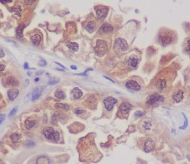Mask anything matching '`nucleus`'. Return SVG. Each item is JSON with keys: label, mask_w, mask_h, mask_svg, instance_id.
<instances>
[{"label": "nucleus", "mask_w": 190, "mask_h": 164, "mask_svg": "<svg viewBox=\"0 0 190 164\" xmlns=\"http://www.w3.org/2000/svg\"><path fill=\"white\" fill-rule=\"evenodd\" d=\"M157 88L159 90L162 91L166 86V81L165 80H159L157 82Z\"/></svg>", "instance_id": "b1692460"}, {"label": "nucleus", "mask_w": 190, "mask_h": 164, "mask_svg": "<svg viewBox=\"0 0 190 164\" xmlns=\"http://www.w3.org/2000/svg\"><path fill=\"white\" fill-rule=\"evenodd\" d=\"M95 51L97 55L99 57L103 56L108 52L107 43L105 41L101 40V39L97 41L96 46L95 47Z\"/></svg>", "instance_id": "f03ea898"}, {"label": "nucleus", "mask_w": 190, "mask_h": 164, "mask_svg": "<svg viewBox=\"0 0 190 164\" xmlns=\"http://www.w3.org/2000/svg\"><path fill=\"white\" fill-rule=\"evenodd\" d=\"M44 89L45 87H41L34 90V91L31 92V95H32L31 100L32 101H35L36 100H37V99H39L41 97V95H42V92H43Z\"/></svg>", "instance_id": "1a4fd4ad"}, {"label": "nucleus", "mask_w": 190, "mask_h": 164, "mask_svg": "<svg viewBox=\"0 0 190 164\" xmlns=\"http://www.w3.org/2000/svg\"><path fill=\"white\" fill-rule=\"evenodd\" d=\"M125 86L127 88L132 90V91H139L141 90V86L136 81H133V80H130V81H127L125 84Z\"/></svg>", "instance_id": "6e6552de"}, {"label": "nucleus", "mask_w": 190, "mask_h": 164, "mask_svg": "<svg viewBox=\"0 0 190 164\" xmlns=\"http://www.w3.org/2000/svg\"><path fill=\"white\" fill-rule=\"evenodd\" d=\"M108 12V8L105 7H100L97 10V17L99 20H103L106 17Z\"/></svg>", "instance_id": "423d86ee"}, {"label": "nucleus", "mask_w": 190, "mask_h": 164, "mask_svg": "<svg viewBox=\"0 0 190 164\" xmlns=\"http://www.w3.org/2000/svg\"><path fill=\"white\" fill-rule=\"evenodd\" d=\"M5 65H0V72L3 71L5 69Z\"/></svg>", "instance_id": "58836bf2"}, {"label": "nucleus", "mask_w": 190, "mask_h": 164, "mask_svg": "<svg viewBox=\"0 0 190 164\" xmlns=\"http://www.w3.org/2000/svg\"><path fill=\"white\" fill-rule=\"evenodd\" d=\"M25 28V26H20L17 29V36L19 39H21L23 38V31Z\"/></svg>", "instance_id": "5701e85b"}, {"label": "nucleus", "mask_w": 190, "mask_h": 164, "mask_svg": "<svg viewBox=\"0 0 190 164\" xmlns=\"http://www.w3.org/2000/svg\"><path fill=\"white\" fill-rule=\"evenodd\" d=\"M66 45L71 50H73V51L77 52L78 50L79 45L77 43L75 42H68L66 43Z\"/></svg>", "instance_id": "f3484780"}, {"label": "nucleus", "mask_w": 190, "mask_h": 164, "mask_svg": "<svg viewBox=\"0 0 190 164\" xmlns=\"http://www.w3.org/2000/svg\"><path fill=\"white\" fill-rule=\"evenodd\" d=\"M104 77H105V78H106V79H107V80H109V81H110L113 82V83H114V81H113V80H111V78H109V77H108V76H104Z\"/></svg>", "instance_id": "c03bdc74"}, {"label": "nucleus", "mask_w": 190, "mask_h": 164, "mask_svg": "<svg viewBox=\"0 0 190 164\" xmlns=\"http://www.w3.org/2000/svg\"><path fill=\"white\" fill-rule=\"evenodd\" d=\"M113 31V27L109 24H104L99 29V32L101 34L108 33Z\"/></svg>", "instance_id": "f8f14e48"}, {"label": "nucleus", "mask_w": 190, "mask_h": 164, "mask_svg": "<svg viewBox=\"0 0 190 164\" xmlns=\"http://www.w3.org/2000/svg\"><path fill=\"white\" fill-rule=\"evenodd\" d=\"M36 145V143H35V141H32V140H28L24 143V146L26 147H28V148H30V147H35Z\"/></svg>", "instance_id": "a878e982"}, {"label": "nucleus", "mask_w": 190, "mask_h": 164, "mask_svg": "<svg viewBox=\"0 0 190 164\" xmlns=\"http://www.w3.org/2000/svg\"><path fill=\"white\" fill-rule=\"evenodd\" d=\"M6 82H7L6 83L10 86H16L18 84L17 80L13 77H9L6 80Z\"/></svg>", "instance_id": "393cba45"}, {"label": "nucleus", "mask_w": 190, "mask_h": 164, "mask_svg": "<svg viewBox=\"0 0 190 164\" xmlns=\"http://www.w3.org/2000/svg\"><path fill=\"white\" fill-rule=\"evenodd\" d=\"M46 64H47V63H46V61H45V60L43 59H40V61H39V65H41V66H45Z\"/></svg>", "instance_id": "473e14b6"}, {"label": "nucleus", "mask_w": 190, "mask_h": 164, "mask_svg": "<svg viewBox=\"0 0 190 164\" xmlns=\"http://www.w3.org/2000/svg\"><path fill=\"white\" fill-rule=\"evenodd\" d=\"M138 62H139L138 59L136 58V57H131V58H130L128 61V64H129L131 67H132V68L136 67L138 64Z\"/></svg>", "instance_id": "4be33fe9"}, {"label": "nucleus", "mask_w": 190, "mask_h": 164, "mask_svg": "<svg viewBox=\"0 0 190 164\" xmlns=\"http://www.w3.org/2000/svg\"><path fill=\"white\" fill-rule=\"evenodd\" d=\"M8 96L10 101H13L19 95V90L17 88H11L8 91Z\"/></svg>", "instance_id": "ddd939ff"}, {"label": "nucleus", "mask_w": 190, "mask_h": 164, "mask_svg": "<svg viewBox=\"0 0 190 164\" xmlns=\"http://www.w3.org/2000/svg\"><path fill=\"white\" fill-rule=\"evenodd\" d=\"M72 94L75 99H79L83 95V92L78 88H75L72 91Z\"/></svg>", "instance_id": "dca6fc26"}, {"label": "nucleus", "mask_w": 190, "mask_h": 164, "mask_svg": "<svg viewBox=\"0 0 190 164\" xmlns=\"http://www.w3.org/2000/svg\"><path fill=\"white\" fill-rule=\"evenodd\" d=\"M144 114H145L143 113V112L140 111H137L136 112V113H135V116H136V117H143V116H144Z\"/></svg>", "instance_id": "c9c22d12"}, {"label": "nucleus", "mask_w": 190, "mask_h": 164, "mask_svg": "<svg viewBox=\"0 0 190 164\" xmlns=\"http://www.w3.org/2000/svg\"><path fill=\"white\" fill-rule=\"evenodd\" d=\"M55 96L61 99H64L66 97L65 92L62 90H57L55 92Z\"/></svg>", "instance_id": "6ab92c4d"}, {"label": "nucleus", "mask_w": 190, "mask_h": 164, "mask_svg": "<svg viewBox=\"0 0 190 164\" xmlns=\"http://www.w3.org/2000/svg\"><path fill=\"white\" fill-rule=\"evenodd\" d=\"M164 101V97L162 95H159V94L154 93V94H152L149 97L147 101V104L149 105H153L157 104H160L162 102Z\"/></svg>", "instance_id": "20e7f679"}, {"label": "nucleus", "mask_w": 190, "mask_h": 164, "mask_svg": "<svg viewBox=\"0 0 190 164\" xmlns=\"http://www.w3.org/2000/svg\"><path fill=\"white\" fill-rule=\"evenodd\" d=\"M160 40L163 46H166L171 43L172 42V38L171 36H169L167 34H163L160 36Z\"/></svg>", "instance_id": "9b49d317"}, {"label": "nucleus", "mask_w": 190, "mask_h": 164, "mask_svg": "<svg viewBox=\"0 0 190 164\" xmlns=\"http://www.w3.org/2000/svg\"><path fill=\"white\" fill-rule=\"evenodd\" d=\"M83 112H84V111H83L82 109L77 108L76 110H75V114H81L83 113Z\"/></svg>", "instance_id": "f704fd0d"}, {"label": "nucleus", "mask_w": 190, "mask_h": 164, "mask_svg": "<svg viewBox=\"0 0 190 164\" xmlns=\"http://www.w3.org/2000/svg\"><path fill=\"white\" fill-rule=\"evenodd\" d=\"M33 0H27V1H26V3L27 5H31L33 3Z\"/></svg>", "instance_id": "4c0bfd02"}, {"label": "nucleus", "mask_w": 190, "mask_h": 164, "mask_svg": "<svg viewBox=\"0 0 190 164\" xmlns=\"http://www.w3.org/2000/svg\"><path fill=\"white\" fill-rule=\"evenodd\" d=\"M5 56V54H4L3 51L2 50H0V57H3Z\"/></svg>", "instance_id": "a19ab883"}, {"label": "nucleus", "mask_w": 190, "mask_h": 164, "mask_svg": "<svg viewBox=\"0 0 190 164\" xmlns=\"http://www.w3.org/2000/svg\"><path fill=\"white\" fill-rule=\"evenodd\" d=\"M117 99H114V97H108L104 100V104L105 107L107 109V110L109 111L113 110L114 106L117 104Z\"/></svg>", "instance_id": "39448f33"}, {"label": "nucleus", "mask_w": 190, "mask_h": 164, "mask_svg": "<svg viewBox=\"0 0 190 164\" xmlns=\"http://www.w3.org/2000/svg\"><path fill=\"white\" fill-rule=\"evenodd\" d=\"M5 114H0V124H2L5 120Z\"/></svg>", "instance_id": "e433bc0d"}, {"label": "nucleus", "mask_w": 190, "mask_h": 164, "mask_svg": "<svg viewBox=\"0 0 190 164\" xmlns=\"http://www.w3.org/2000/svg\"><path fill=\"white\" fill-rule=\"evenodd\" d=\"M89 71H93V69H92V68H88V69H86V70L83 72V73L76 74V75H78V76H87V73H88Z\"/></svg>", "instance_id": "2f4dec72"}, {"label": "nucleus", "mask_w": 190, "mask_h": 164, "mask_svg": "<svg viewBox=\"0 0 190 164\" xmlns=\"http://www.w3.org/2000/svg\"><path fill=\"white\" fill-rule=\"evenodd\" d=\"M31 98H32V95H31V93H30V94H27L26 96L25 99H24V102H27L30 99H31Z\"/></svg>", "instance_id": "72a5a7b5"}, {"label": "nucleus", "mask_w": 190, "mask_h": 164, "mask_svg": "<svg viewBox=\"0 0 190 164\" xmlns=\"http://www.w3.org/2000/svg\"><path fill=\"white\" fill-rule=\"evenodd\" d=\"M56 108H61L65 109V110H68L69 108V106L66 104H63V103H57L55 105Z\"/></svg>", "instance_id": "bb28decb"}, {"label": "nucleus", "mask_w": 190, "mask_h": 164, "mask_svg": "<svg viewBox=\"0 0 190 164\" xmlns=\"http://www.w3.org/2000/svg\"><path fill=\"white\" fill-rule=\"evenodd\" d=\"M10 137L11 140L13 142H14V143H18L19 141L20 140V139H21L22 136L19 133H13L12 135H10Z\"/></svg>", "instance_id": "a211bd4d"}, {"label": "nucleus", "mask_w": 190, "mask_h": 164, "mask_svg": "<svg viewBox=\"0 0 190 164\" xmlns=\"http://www.w3.org/2000/svg\"><path fill=\"white\" fill-rule=\"evenodd\" d=\"M43 134L47 139L52 141H57L59 139V133L57 131H55L54 128L48 127L43 131Z\"/></svg>", "instance_id": "f257e3e1"}, {"label": "nucleus", "mask_w": 190, "mask_h": 164, "mask_svg": "<svg viewBox=\"0 0 190 164\" xmlns=\"http://www.w3.org/2000/svg\"><path fill=\"white\" fill-rule=\"evenodd\" d=\"M57 69V71H65L62 69H58V68H57V69Z\"/></svg>", "instance_id": "de8ad7c7"}, {"label": "nucleus", "mask_w": 190, "mask_h": 164, "mask_svg": "<svg viewBox=\"0 0 190 164\" xmlns=\"http://www.w3.org/2000/svg\"><path fill=\"white\" fill-rule=\"evenodd\" d=\"M95 29V22L94 21H91L89 22L88 23L87 26V30L90 32V33H92V32H94Z\"/></svg>", "instance_id": "412c9836"}, {"label": "nucleus", "mask_w": 190, "mask_h": 164, "mask_svg": "<svg viewBox=\"0 0 190 164\" xmlns=\"http://www.w3.org/2000/svg\"><path fill=\"white\" fill-rule=\"evenodd\" d=\"M0 164H5V163H4V162H3V161L1 160H0Z\"/></svg>", "instance_id": "09e8293b"}, {"label": "nucleus", "mask_w": 190, "mask_h": 164, "mask_svg": "<svg viewBox=\"0 0 190 164\" xmlns=\"http://www.w3.org/2000/svg\"><path fill=\"white\" fill-rule=\"evenodd\" d=\"M25 125H26V127L27 129H31L32 127H34V125H35V121H30V120H26L25 122Z\"/></svg>", "instance_id": "cd10ccee"}, {"label": "nucleus", "mask_w": 190, "mask_h": 164, "mask_svg": "<svg viewBox=\"0 0 190 164\" xmlns=\"http://www.w3.org/2000/svg\"><path fill=\"white\" fill-rule=\"evenodd\" d=\"M71 68L72 69H74V70H76V69H77V67L75 66V65H71Z\"/></svg>", "instance_id": "a18cd8bd"}, {"label": "nucleus", "mask_w": 190, "mask_h": 164, "mask_svg": "<svg viewBox=\"0 0 190 164\" xmlns=\"http://www.w3.org/2000/svg\"><path fill=\"white\" fill-rule=\"evenodd\" d=\"M55 63L56 64H58L59 65H60V66H61V67H62V68H64V69H66V68H65V66H64V65H62V64H61L60 63H59V62H55Z\"/></svg>", "instance_id": "37998d69"}, {"label": "nucleus", "mask_w": 190, "mask_h": 164, "mask_svg": "<svg viewBox=\"0 0 190 164\" xmlns=\"http://www.w3.org/2000/svg\"><path fill=\"white\" fill-rule=\"evenodd\" d=\"M182 114H183V117H184V120H185V122H184V125H183V126H182V127H180V128H181V129H184V128H186L187 125H188V120H187V118H186V116H185V114H184V113H182Z\"/></svg>", "instance_id": "7c9ffc66"}, {"label": "nucleus", "mask_w": 190, "mask_h": 164, "mask_svg": "<svg viewBox=\"0 0 190 164\" xmlns=\"http://www.w3.org/2000/svg\"><path fill=\"white\" fill-rule=\"evenodd\" d=\"M132 108V105L130 103L128 102H123L121 104V106H120V111L121 113L123 114H128Z\"/></svg>", "instance_id": "9d476101"}, {"label": "nucleus", "mask_w": 190, "mask_h": 164, "mask_svg": "<svg viewBox=\"0 0 190 164\" xmlns=\"http://www.w3.org/2000/svg\"><path fill=\"white\" fill-rule=\"evenodd\" d=\"M43 73V71H38L36 73V75H37V76H38V75H42Z\"/></svg>", "instance_id": "79ce46f5"}, {"label": "nucleus", "mask_w": 190, "mask_h": 164, "mask_svg": "<svg viewBox=\"0 0 190 164\" xmlns=\"http://www.w3.org/2000/svg\"><path fill=\"white\" fill-rule=\"evenodd\" d=\"M183 94H184V93L182 91H178L177 92L174 94L173 99H174L176 102L179 103V102H181V101L183 99Z\"/></svg>", "instance_id": "2eb2a0df"}, {"label": "nucleus", "mask_w": 190, "mask_h": 164, "mask_svg": "<svg viewBox=\"0 0 190 164\" xmlns=\"http://www.w3.org/2000/svg\"><path fill=\"white\" fill-rule=\"evenodd\" d=\"M155 146V143L151 139H148L144 143V150L146 153H150L152 150H154Z\"/></svg>", "instance_id": "0eeeda50"}, {"label": "nucleus", "mask_w": 190, "mask_h": 164, "mask_svg": "<svg viewBox=\"0 0 190 164\" xmlns=\"http://www.w3.org/2000/svg\"><path fill=\"white\" fill-rule=\"evenodd\" d=\"M36 164H51V160L46 156H41L37 158Z\"/></svg>", "instance_id": "4468645a"}, {"label": "nucleus", "mask_w": 190, "mask_h": 164, "mask_svg": "<svg viewBox=\"0 0 190 164\" xmlns=\"http://www.w3.org/2000/svg\"><path fill=\"white\" fill-rule=\"evenodd\" d=\"M60 81V79L59 78H52L50 81H48L49 85H54L57 84Z\"/></svg>", "instance_id": "c85d7f7f"}, {"label": "nucleus", "mask_w": 190, "mask_h": 164, "mask_svg": "<svg viewBox=\"0 0 190 164\" xmlns=\"http://www.w3.org/2000/svg\"><path fill=\"white\" fill-rule=\"evenodd\" d=\"M31 39H32V43H33V44L35 45L38 46V45H39V43H40L41 40H42V38H41L40 35H34V36L32 37Z\"/></svg>", "instance_id": "aec40b11"}, {"label": "nucleus", "mask_w": 190, "mask_h": 164, "mask_svg": "<svg viewBox=\"0 0 190 164\" xmlns=\"http://www.w3.org/2000/svg\"><path fill=\"white\" fill-rule=\"evenodd\" d=\"M2 3H10L12 2V1L11 0H6V1H0Z\"/></svg>", "instance_id": "49530a36"}, {"label": "nucleus", "mask_w": 190, "mask_h": 164, "mask_svg": "<svg viewBox=\"0 0 190 164\" xmlns=\"http://www.w3.org/2000/svg\"><path fill=\"white\" fill-rule=\"evenodd\" d=\"M114 50L117 52H125L128 49V45L127 42L122 38H118L116 39L114 43Z\"/></svg>", "instance_id": "7ed1b4c3"}, {"label": "nucleus", "mask_w": 190, "mask_h": 164, "mask_svg": "<svg viewBox=\"0 0 190 164\" xmlns=\"http://www.w3.org/2000/svg\"><path fill=\"white\" fill-rule=\"evenodd\" d=\"M17 110H18V107H17H17L13 108L10 111V113L9 114V117H10H10L12 118V117H13V116L15 115V114L17 113Z\"/></svg>", "instance_id": "c756f323"}, {"label": "nucleus", "mask_w": 190, "mask_h": 164, "mask_svg": "<svg viewBox=\"0 0 190 164\" xmlns=\"http://www.w3.org/2000/svg\"><path fill=\"white\" fill-rule=\"evenodd\" d=\"M35 81H39V78H36V79H35Z\"/></svg>", "instance_id": "8fccbe9b"}, {"label": "nucleus", "mask_w": 190, "mask_h": 164, "mask_svg": "<svg viewBox=\"0 0 190 164\" xmlns=\"http://www.w3.org/2000/svg\"><path fill=\"white\" fill-rule=\"evenodd\" d=\"M24 69H29V65H28V63H27V62H26V63L24 64Z\"/></svg>", "instance_id": "ea45409f"}]
</instances>
